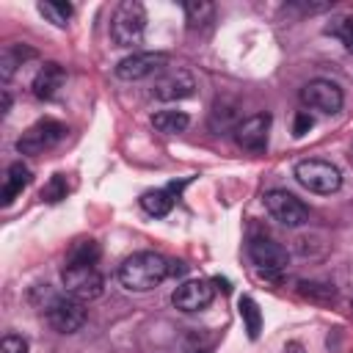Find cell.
Returning a JSON list of instances; mask_svg holds the SVG:
<instances>
[{
  "label": "cell",
  "mask_w": 353,
  "mask_h": 353,
  "mask_svg": "<svg viewBox=\"0 0 353 353\" xmlns=\"http://www.w3.org/2000/svg\"><path fill=\"white\" fill-rule=\"evenodd\" d=\"M168 268L171 262L165 256L154 251H138L119 265V281L130 292H149L165 281Z\"/></svg>",
  "instance_id": "cell-1"
},
{
  "label": "cell",
  "mask_w": 353,
  "mask_h": 353,
  "mask_svg": "<svg viewBox=\"0 0 353 353\" xmlns=\"http://www.w3.org/2000/svg\"><path fill=\"white\" fill-rule=\"evenodd\" d=\"M146 33V8L138 0H124L116 6L110 17V39L119 47H132L141 44Z\"/></svg>",
  "instance_id": "cell-2"
},
{
  "label": "cell",
  "mask_w": 353,
  "mask_h": 353,
  "mask_svg": "<svg viewBox=\"0 0 353 353\" xmlns=\"http://www.w3.org/2000/svg\"><path fill=\"white\" fill-rule=\"evenodd\" d=\"M41 312H44L50 328H55L58 334H74L77 328L85 325V317H88L83 301H77L72 295H50L47 303L41 306Z\"/></svg>",
  "instance_id": "cell-3"
},
{
  "label": "cell",
  "mask_w": 353,
  "mask_h": 353,
  "mask_svg": "<svg viewBox=\"0 0 353 353\" xmlns=\"http://www.w3.org/2000/svg\"><path fill=\"white\" fill-rule=\"evenodd\" d=\"M295 179L309 193H320V196H331V193H336L342 188L339 168L325 163V160H301L295 165Z\"/></svg>",
  "instance_id": "cell-4"
},
{
  "label": "cell",
  "mask_w": 353,
  "mask_h": 353,
  "mask_svg": "<svg viewBox=\"0 0 353 353\" xmlns=\"http://www.w3.org/2000/svg\"><path fill=\"white\" fill-rule=\"evenodd\" d=\"M248 256L256 265V270L265 279H281V273L290 265V254L281 243L270 240V237H251L248 243Z\"/></svg>",
  "instance_id": "cell-5"
},
{
  "label": "cell",
  "mask_w": 353,
  "mask_h": 353,
  "mask_svg": "<svg viewBox=\"0 0 353 353\" xmlns=\"http://www.w3.org/2000/svg\"><path fill=\"white\" fill-rule=\"evenodd\" d=\"M61 281H63L66 295H72L83 303L99 298L105 290V279L94 265H66L61 273Z\"/></svg>",
  "instance_id": "cell-6"
},
{
  "label": "cell",
  "mask_w": 353,
  "mask_h": 353,
  "mask_svg": "<svg viewBox=\"0 0 353 353\" xmlns=\"http://www.w3.org/2000/svg\"><path fill=\"white\" fill-rule=\"evenodd\" d=\"M66 138V127L55 119H41L33 127H28L19 141H17V152L19 154H41L47 149H52L55 143H61Z\"/></svg>",
  "instance_id": "cell-7"
},
{
  "label": "cell",
  "mask_w": 353,
  "mask_h": 353,
  "mask_svg": "<svg viewBox=\"0 0 353 353\" xmlns=\"http://www.w3.org/2000/svg\"><path fill=\"white\" fill-rule=\"evenodd\" d=\"M262 201H265V210L270 212V218L279 221V223L287 226V229L303 226V223L309 221V210H306V204H303L298 196L287 193V190H268Z\"/></svg>",
  "instance_id": "cell-8"
},
{
  "label": "cell",
  "mask_w": 353,
  "mask_h": 353,
  "mask_svg": "<svg viewBox=\"0 0 353 353\" xmlns=\"http://www.w3.org/2000/svg\"><path fill=\"white\" fill-rule=\"evenodd\" d=\"M193 91H196V77L188 69H165L152 83V97L160 102H179L193 97Z\"/></svg>",
  "instance_id": "cell-9"
},
{
  "label": "cell",
  "mask_w": 353,
  "mask_h": 353,
  "mask_svg": "<svg viewBox=\"0 0 353 353\" xmlns=\"http://www.w3.org/2000/svg\"><path fill=\"white\" fill-rule=\"evenodd\" d=\"M168 55L165 52H132L116 63V77L119 80H143V77H157L165 72Z\"/></svg>",
  "instance_id": "cell-10"
},
{
  "label": "cell",
  "mask_w": 353,
  "mask_h": 353,
  "mask_svg": "<svg viewBox=\"0 0 353 353\" xmlns=\"http://www.w3.org/2000/svg\"><path fill=\"white\" fill-rule=\"evenodd\" d=\"M301 102L312 110H320V113H336L345 105V94L331 80H309L301 88Z\"/></svg>",
  "instance_id": "cell-11"
},
{
  "label": "cell",
  "mask_w": 353,
  "mask_h": 353,
  "mask_svg": "<svg viewBox=\"0 0 353 353\" xmlns=\"http://www.w3.org/2000/svg\"><path fill=\"white\" fill-rule=\"evenodd\" d=\"M270 113H254L234 124V141L245 152H265L270 135Z\"/></svg>",
  "instance_id": "cell-12"
},
{
  "label": "cell",
  "mask_w": 353,
  "mask_h": 353,
  "mask_svg": "<svg viewBox=\"0 0 353 353\" xmlns=\"http://www.w3.org/2000/svg\"><path fill=\"white\" fill-rule=\"evenodd\" d=\"M212 298H215L212 281H207V279H188V281H182L174 290L171 303L179 312H201V309H207L212 303Z\"/></svg>",
  "instance_id": "cell-13"
},
{
  "label": "cell",
  "mask_w": 353,
  "mask_h": 353,
  "mask_svg": "<svg viewBox=\"0 0 353 353\" xmlns=\"http://www.w3.org/2000/svg\"><path fill=\"white\" fill-rule=\"evenodd\" d=\"M63 83H66L63 66L55 63V61H47V63L36 72V77H33V97H36V99H52Z\"/></svg>",
  "instance_id": "cell-14"
},
{
  "label": "cell",
  "mask_w": 353,
  "mask_h": 353,
  "mask_svg": "<svg viewBox=\"0 0 353 353\" xmlns=\"http://www.w3.org/2000/svg\"><path fill=\"white\" fill-rule=\"evenodd\" d=\"M30 185V168L25 163H11L6 176H3V188H0V201L3 207H8L25 188Z\"/></svg>",
  "instance_id": "cell-15"
},
{
  "label": "cell",
  "mask_w": 353,
  "mask_h": 353,
  "mask_svg": "<svg viewBox=\"0 0 353 353\" xmlns=\"http://www.w3.org/2000/svg\"><path fill=\"white\" fill-rule=\"evenodd\" d=\"M141 207H143V212H149V215H154V218H163V215H168L171 207H174V190H171V188L146 190V193L141 196Z\"/></svg>",
  "instance_id": "cell-16"
},
{
  "label": "cell",
  "mask_w": 353,
  "mask_h": 353,
  "mask_svg": "<svg viewBox=\"0 0 353 353\" xmlns=\"http://www.w3.org/2000/svg\"><path fill=\"white\" fill-rule=\"evenodd\" d=\"M102 248L97 240L91 237H80L69 245V254H66V265H97Z\"/></svg>",
  "instance_id": "cell-17"
},
{
  "label": "cell",
  "mask_w": 353,
  "mask_h": 353,
  "mask_svg": "<svg viewBox=\"0 0 353 353\" xmlns=\"http://www.w3.org/2000/svg\"><path fill=\"white\" fill-rule=\"evenodd\" d=\"M152 124H154V130L163 132V135H176V132H185V130H188L190 119H188V113H182V110H157V113L152 116Z\"/></svg>",
  "instance_id": "cell-18"
},
{
  "label": "cell",
  "mask_w": 353,
  "mask_h": 353,
  "mask_svg": "<svg viewBox=\"0 0 353 353\" xmlns=\"http://www.w3.org/2000/svg\"><path fill=\"white\" fill-rule=\"evenodd\" d=\"M36 55V50H30V47H25V44H8L6 50H3V55H0V74H3V80H11V74H14V69L17 66H22L28 58H33Z\"/></svg>",
  "instance_id": "cell-19"
},
{
  "label": "cell",
  "mask_w": 353,
  "mask_h": 353,
  "mask_svg": "<svg viewBox=\"0 0 353 353\" xmlns=\"http://www.w3.org/2000/svg\"><path fill=\"white\" fill-rule=\"evenodd\" d=\"M237 312H240V317H243V325H245L248 339H256L259 331H262V312H259L256 301L248 298V295H243V298L237 301Z\"/></svg>",
  "instance_id": "cell-20"
},
{
  "label": "cell",
  "mask_w": 353,
  "mask_h": 353,
  "mask_svg": "<svg viewBox=\"0 0 353 353\" xmlns=\"http://www.w3.org/2000/svg\"><path fill=\"white\" fill-rule=\"evenodd\" d=\"M182 11H185L188 28H207L215 17V6L207 3V0H190V3L182 6Z\"/></svg>",
  "instance_id": "cell-21"
},
{
  "label": "cell",
  "mask_w": 353,
  "mask_h": 353,
  "mask_svg": "<svg viewBox=\"0 0 353 353\" xmlns=\"http://www.w3.org/2000/svg\"><path fill=\"white\" fill-rule=\"evenodd\" d=\"M72 3H63V0H41L39 3V14L52 22L55 28H66V22L72 19Z\"/></svg>",
  "instance_id": "cell-22"
},
{
  "label": "cell",
  "mask_w": 353,
  "mask_h": 353,
  "mask_svg": "<svg viewBox=\"0 0 353 353\" xmlns=\"http://www.w3.org/2000/svg\"><path fill=\"white\" fill-rule=\"evenodd\" d=\"M325 33H328V36H334V39H336L347 52H353V17H350V14L331 19V25L325 28Z\"/></svg>",
  "instance_id": "cell-23"
},
{
  "label": "cell",
  "mask_w": 353,
  "mask_h": 353,
  "mask_svg": "<svg viewBox=\"0 0 353 353\" xmlns=\"http://www.w3.org/2000/svg\"><path fill=\"white\" fill-rule=\"evenodd\" d=\"M66 193H69V185H66V176L63 174H52L50 182L41 188V199L47 204H58L61 199H66Z\"/></svg>",
  "instance_id": "cell-24"
},
{
  "label": "cell",
  "mask_w": 353,
  "mask_h": 353,
  "mask_svg": "<svg viewBox=\"0 0 353 353\" xmlns=\"http://www.w3.org/2000/svg\"><path fill=\"white\" fill-rule=\"evenodd\" d=\"M298 290H301V295H306L312 301H334L336 298V290L323 281H301Z\"/></svg>",
  "instance_id": "cell-25"
},
{
  "label": "cell",
  "mask_w": 353,
  "mask_h": 353,
  "mask_svg": "<svg viewBox=\"0 0 353 353\" xmlns=\"http://www.w3.org/2000/svg\"><path fill=\"white\" fill-rule=\"evenodd\" d=\"M0 353H28V342L17 334H6L0 342Z\"/></svg>",
  "instance_id": "cell-26"
},
{
  "label": "cell",
  "mask_w": 353,
  "mask_h": 353,
  "mask_svg": "<svg viewBox=\"0 0 353 353\" xmlns=\"http://www.w3.org/2000/svg\"><path fill=\"white\" fill-rule=\"evenodd\" d=\"M312 124H314V119L309 116V110H301V113L295 116V124H292V135H295V138H303V135L312 130Z\"/></svg>",
  "instance_id": "cell-27"
},
{
  "label": "cell",
  "mask_w": 353,
  "mask_h": 353,
  "mask_svg": "<svg viewBox=\"0 0 353 353\" xmlns=\"http://www.w3.org/2000/svg\"><path fill=\"white\" fill-rule=\"evenodd\" d=\"M284 353H303V345L301 342H287L284 345Z\"/></svg>",
  "instance_id": "cell-28"
},
{
  "label": "cell",
  "mask_w": 353,
  "mask_h": 353,
  "mask_svg": "<svg viewBox=\"0 0 353 353\" xmlns=\"http://www.w3.org/2000/svg\"><path fill=\"white\" fill-rule=\"evenodd\" d=\"M8 108H11V97L8 91H3V113H8Z\"/></svg>",
  "instance_id": "cell-29"
},
{
  "label": "cell",
  "mask_w": 353,
  "mask_h": 353,
  "mask_svg": "<svg viewBox=\"0 0 353 353\" xmlns=\"http://www.w3.org/2000/svg\"><path fill=\"white\" fill-rule=\"evenodd\" d=\"M350 309H353V301H350Z\"/></svg>",
  "instance_id": "cell-30"
}]
</instances>
